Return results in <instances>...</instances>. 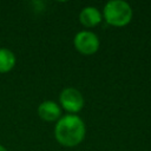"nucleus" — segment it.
Here are the masks:
<instances>
[{"label":"nucleus","instance_id":"0eeeda50","mask_svg":"<svg viewBox=\"0 0 151 151\" xmlns=\"http://www.w3.org/2000/svg\"><path fill=\"white\" fill-rule=\"evenodd\" d=\"M17 59L14 53L5 47L0 48V73H7L15 66Z\"/></svg>","mask_w":151,"mask_h":151},{"label":"nucleus","instance_id":"f03ea898","mask_svg":"<svg viewBox=\"0 0 151 151\" xmlns=\"http://www.w3.org/2000/svg\"><path fill=\"white\" fill-rule=\"evenodd\" d=\"M103 19L113 27L126 26L133 15L131 6L123 0H111L103 8Z\"/></svg>","mask_w":151,"mask_h":151},{"label":"nucleus","instance_id":"423d86ee","mask_svg":"<svg viewBox=\"0 0 151 151\" xmlns=\"http://www.w3.org/2000/svg\"><path fill=\"white\" fill-rule=\"evenodd\" d=\"M103 20V14L94 6H86L79 13V21L84 27L92 28L99 25Z\"/></svg>","mask_w":151,"mask_h":151},{"label":"nucleus","instance_id":"7ed1b4c3","mask_svg":"<svg viewBox=\"0 0 151 151\" xmlns=\"http://www.w3.org/2000/svg\"><path fill=\"white\" fill-rule=\"evenodd\" d=\"M58 104L67 114H77L84 107L85 100L80 91L74 87H66L60 92Z\"/></svg>","mask_w":151,"mask_h":151},{"label":"nucleus","instance_id":"20e7f679","mask_svg":"<svg viewBox=\"0 0 151 151\" xmlns=\"http://www.w3.org/2000/svg\"><path fill=\"white\" fill-rule=\"evenodd\" d=\"M73 45L76 50L84 55H92L99 50V38L91 31H80L74 35Z\"/></svg>","mask_w":151,"mask_h":151},{"label":"nucleus","instance_id":"39448f33","mask_svg":"<svg viewBox=\"0 0 151 151\" xmlns=\"http://www.w3.org/2000/svg\"><path fill=\"white\" fill-rule=\"evenodd\" d=\"M38 116L47 123L58 122L61 117V107L53 100H45L38 106Z\"/></svg>","mask_w":151,"mask_h":151},{"label":"nucleus","instance_id":"f257e3e1","mask_svg":"<svg viewBox=\"0 0 151 151\" xmlns=\"http://www.w3.org/2000/svg\"><path fill=\"white\" fill-rule=\"evenodd\" d=\"M86 134L84 120L78 114H65L59 118L54 127V137L57 142L65 147H74L79 145Z\"/></svg>","mask_w":151,"mask_h":151},{"label":"nucleus","instance_id":"6e6552de","mask_svg":"<svg viewBox=\"0 0 151 151\" xmlns=\"http://www.w3.org/2000/svg\"><path fill=\"white\" fill-rule=\"evenodd\" d=\"M0 151H8V150H7L4 145H1V144H0Z\"/></svg>","mask_w":151,"mask_h":151}]
</instances>
